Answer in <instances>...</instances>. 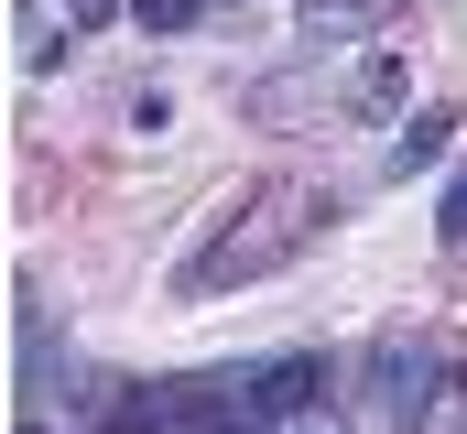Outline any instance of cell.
Listing matches in <instances>:
<instances>
[{
  "label": "cell",
  "instance_id": "cell-1",
  "mask_svg": "<svg viewBox=\"0 0 467 434\" xmlns=\"http://www.w3.org/2000/svg\"><path fill=\"white\" fill-rule=\"evenodd\" d=\"M337 217V196L327 185H261L250 207L185 261V294H229V283H261V272H283V261H305L316 250V228Z\"/></svg>",
  "mask_w": 467,
  "mask_h": 434
},
{
  "label": "cell",
  "instance_id": "cell-2",
  "mask_svg": "<svg viewBox=\"0 0 467 434\" xmlns=\"http://www.w3.org/2000/svg\"><path fill=\"white\" fill-rule=\"evenodd\" d=\"M435 391H446V358L424 347V336H380L369 347V413L391 434H413L424 413H435Z\"/></svg>",
  "mask_w": 467,
  "mask_h": 434
},
{
  "label": "cell",
  "instance_id": "cell-3",
  "mask_svg": "<svg viewBox=\"0 0 467 434\" xmlns=\"http://www.w3.org/2000/svg\"><path fill=\"white\" fill-rule=\"evenodd\" d=\"M337 391V369L316 358V347H294V358H272V369H250V413L261 424H283V413H316Z\"/></svg>",
  "mask_w": 467,
  "mask_h": 434
},
{
  "label": "cell",
  "instance_id": "cell-4",
  "mask_svg": "<svg viewBox=\"0 0 467 434\" xmlns=\"http://www.w3.org/2000/svg\"><path fill=\"white\" fill-rule=\"evenodd\" d=\"M446 141H457V108H413V119L391 130V152H380V163H391V174L413 185L424 163H446Z\"/></svg>",
  "mask_w": 467,
  "mask_h": 434
},
{
  "label": "cell",
  "instance_id": "cell-5",
  "mask_svg": "<svg viewBox=\"0 0 467 434\" xmlns=\"http://www.w3.org/2000/svg\"><path fill=\"white\" fill-rule=\"evenodd\" d=\"M174 413V391H152V380H109V402H99V434H152Z\"/></svg>",
  "mask_w": 467,
  "mask_h": 434
},
{
  "label": "cell",
  "instance_id": "cell-6",
  "mask_svg": "<svg viewBox=\"0 0 467 434\" xmlns=\"http://www.w3.org/2000/svg\"><path fill=\"white\" fill-rule=\"evenodd\" d=\"M348 108H358V119H391V108H402V55H391V44L348 77Z\"/></svg>",
  "mask_w": 467,
  "mask_h": 434
},
{
  "label": "cell",
  "instance_id": "cell-7",
  "mask_svg": "<svg viewBox=\"0 0 467 434\" xmlns=\"http://www.w3.org/2000/svg\"><path fill=\"white\" fill-rule=\"evenodd\" d=\"M130 11H141V33H185V22H196L207 0H130Z\"/></svg>",
  "mask_w": 467,
  "mask_h": 434
},
{
  "label": "cell",
  "instance_id": "cell-8",
  "mask_svg": "<svg viewBox=\"0 0 467 434\" xmlns=\"http://www.w3.org/2000/svg\"><path fill=\"white\" fill-rule=\"evenodd\" d=\"M305 11H316V22H380L391 0H305Z\"/></svg>",
  "mask_w": 467,
  "mask_h": 434
},
{
  "label": "cell",
  "instance_id": "cell-9",
  "mask_svg": "<svg viewBox=\"0 0 467 434\" xmlns=\"http://www.w3.org/2000/svg\"><path fill=\"white\" fill-rule=\"evenodd\" d=\"M435 228H446V239H467V174L446 185V207H435Z\"/></svg>",
  "mask_w": 467,
  "mask_h": 434
},
{
  "label": "cell",
  "instance_id": "cell-10",
  "mask_svg": "<svg viewBox=\"0 0 467 434\" xmlns=\"http://www.w3.org/2000/svg\"><path fill=\"white\" fill-rule=\"evenodd\" d=\"M109 11H119V0H66V22H109Z\"/></svg>",
  "mask_w": 467,
  "mask_h": 434
},
{
  "label": "cell",
  "instance_id": "cell-11",
  "mask_svg": "<svg viewBox=\"0 0 467 434\" xmlns=\"http://www.w3.org/2000/svg\"><path fill=\"white\" fill-rule=\"evenodd\" d=\"M207 434H261V413H229V424H207Z\"/></svg>",
  "mask_w": 467,
  "mask_h": 434
},
{
  "label": "cell",
  "instance_id": "cell-12",
  "mask_svg": "<svg viewBox=\"0 0 467 434\" xmlns=\"http://www.w3.org/2000/svg\"><path fill=\"white\" fill-rule=\"evenodd\" d=\"M457 391H467V358H457Z\"/></svg>",
  "mask_w": 467,
  "mask_h": 434
},
{
  "label": "cell",
  "instance_id": "cell-13",
  "mask_svg": "<svg viewBox=\"0 0 467 434\" xmlns=\"http://www.w3.org/2000/svg\"><path fill=\"white\" fill-rule=\"evenodd\" d=\"M22 434H44V424H22Z\"/></svg>",
  "mask_w": 467,
  "mask_h": 434
}]
</instances>
